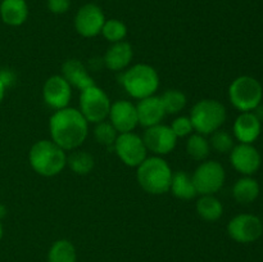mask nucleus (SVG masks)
Returning a JSON list of instances; mask_svg holds the SVG:
<instances>
[{"mask_svg": "<svg viewBox=\"0 0 263 262\" xmlns=\"http://www.w3.org/2000/svg\"><path fill=\"white\" fill-rule=\"evenodd\" d=\"M50 140L63 151L72 152L79 149L89 134V122L79 109L72 107L55 110L49 120Z\"/></svg>", "mask_w": 263, "mask_h": 262, "instance_id": "nucleus-1", "label": "nucleus"}, {"mask_svg": "<svg viewBox=\"0 0 263 262\" xmlns=\"http://www.w3.org/2000/svg\"><path fill=\"white\" fill-rule=\"evenodd\" d=\"M172 170L163 157H146L136 167V180L144 192L153 195L166 194L170 192Z\"/></svg>", "mask_w": 263, "mask_h": 262, "instance_id": "nucleus-2", "label": "nucleus"}, {"mask_svg": "<svg viewBox=\"0 0 263 262\" xmlns=\"http://www.w3.org/2000/svg\"><path fill=\"white\" fill-rule=\"evenodd\" d=\"M28 162L36 174L44 177H53L61 174L67 166V153L53 140L43 139L30 148Z\"/></svg>", "mask_w": 263, "mask_h": 262, "instance_id": "nucleus-3", "label": "nucleus"}, {"mask_svg": "<svg viewBox=\"0 0 263 262\" xmlns=\"http://www.w3.org/2000/svg\"><path fill=\"white\" fill-rule=\"evenodd\" d=\"M120 84L131 98L140 100L156 95L159 87V74L151 64L138 63L121 72Z\"/></svg>", "mask_w": 263, "mask_h": 262, "instance_id": "nucleus-4", "label": "nucleus"}, {"mask_svg": "<svg viewBox=\"0 0 263 262\" xmlns=\"http://www.w3.org/2000/svg\"><path fill=\"white\" fill-rule=\"evenodd\" d=\"M189 118L198 134L211 135L225 123L226 108L216 99H202L193 105Z\"/></svg>", "mask_w": 263, "mask_h": 262, "instance_id": "nucleus-5", "label": "nucleus"}, {"mask_svg": "<svg viewBox=\"0 0 263 262\" xmlns=\"http://www.w3.org/2000/svg\"><path fill=\"white\" fill-rule=\"evenodd\" d=\"M261 82L252 76H239L229 86V99L240 112H252L262 102Z\"/></svg>", "mask_w": 263, "mask_h": 262, "instance_id": "nucleus-6", "label": "nucleus"}, {"mask_svg": "<svg viewBox=\"0 0 263 262\" xmlns=\"http://www.w3.org/2000/svg\"><path fill=\"white\" fill-rule=\"evenodd\" d=\"M110 99L102 87L92 85L80 92V112L89 123L103 122L110 110Z\"/></svg>", "mask_w": 263, "mask_h": 262, "instance_id": "nucleus-7", "label": "nucleus"}, {"mask_svg": "<svg viewBox=\"0 0 263 262\" xmlns=\"http://www.w3.org/2000/svg\"><path fill=\"white\" fill-rule=\"evenodd\" d=\"M195 190L199 195L216 194L225 184L226 172L217 161H203L192 175Z\"/></svg>", "mask_w": 263, "mask_h": 262, "instance_id": "nucleus-8", "label": "nucleus"}, {"mask_svg": "<svg viewBox=\"0 0 263 262\" xmlns=\"http://www.w3.org/2000/svg\"><path fill=\"white\" fill-rule=\"evenodd\" d=\"M113 149L121 162L127 167H138L148 157V149L143 138L134 131L118 134Z\"/></svg>", "mask_w": 263, "mask_h": 262, "instance_id": "nucleus-9", "label": "nucleus"}, {"mask_svg": "<svg viewBox=\"0 0 263 262\" xmlns=\"http://www.w3.org/2000/svg\"><path fill=\"white\" fill-rule=\"evenodd\" d=\"M263 223L261 218L251 213H240L231 218L228 223V234L238 243H253L261 238Z\"/></svg>", "mask_w": 263, "mask_h": 262, "instance_id": "nucleus-10", "label": "nucleus"}, {"mask_svg": "<svg viewBox=\"0 0 263 262\" xmlns=\"http://www.w3.org/2000/svg\"><path fill=\"white\" fill-rule=\"evenodd\" d=\"M141 138L148 152H152L154 156H167L177 145V136L168 125H163V123L145 128Z\"/></svg>", "mask_w": 263, "mask_h": 262, "instance_id": "nucleus-11", "label": "nucleus"}, {"mask_svg": "<svg viewBox=\"0 0 263 262\" xmlns=\"http://www.w3.org/2000/svg\"><path fill=\"white\" fill-rule=\"evenodd\" d=\"M105 15L102 8L94 3H87L74 15V28L82 38H95L102 32Z\"/></svg>", "mask_w": 263, "mask_h": 262, "instance_id": "nucleus-12", "label": "nucleus"}, {"mask_svg": "<svg viewBox=\"0 0 263 262\" xmlns=\"http://www.w3.org/2000/svg\"><path fill=\"white\" fill-rule=\"evenodd\" d=\"M72 98V86L62 74H53L43 86V99L48 107L58 110L69 105Z\"/></svg>", "mask_w": 263, "mask_h": 262, "instance_id": "nucleus-13", "label": "nucleus"}, {"mask_svg": "<svg viewBox=\"0 0 263 262\" xmlns=\"http://www.w3.org/2000/svg\"><path fill=\"white\" fill-rule=\"evenodd\" d=\"M231 166L244 176H252L259 170L262 163L261 154L253 144L239 143L230 152Z\"/></svg>", "mask_w": 263, "mask_h": 262, "instance_id": "nucleus-14", "label": "nucleus"}, {"mask_svg": "<svg viewBox=\"0 0 263 262\" xmlns=\"http://www.w3.org/2000/svg\"><path fill=\"white\" fill-rule=\"evenodd\" d=\"M109 122L113 127L118 131V134L131 133L139 125L138 110L136 105L130 100H116L110 104Z\"/></svg>", "mask_w": 263, "mask_h": 262, "instance_id": "nucleus-15", "label": "nucleus"}, {"mask_svg": "<svg viewBox=\"0 0 263 262\" xmlns=\"http://www.w3.org/2000/svg\"><path fill=\"white\" fill-rule=\"evenodd\" d=\"M136 110H138L139 125L145 128L162 123L167 115L163 104H162L161 97H157V95H152V97L139 100V103L136 104Z\"/></svg>", "mask_w": 263, "mask_h": 262, "instance_id": "nucleus-16", "label": "nucleus"}, {"mask_svg": "<svg viewBox=\"0 0 263 262\" xmlns=\"http://www.w3.org/2000/svg\"><path fill=\"white\" fill-rule=\"evenodd\" d=\"M134 50L133 46L127 41H120L115 43L107 49L104 57H103V63L108 69L113 72H122L127 67H130L133 61Z\"/></svg>", "mask_w": 263, "mask_h": 262, "instance_id": "nucleus-17", "label": "nucleus"}, {"mask_svg": "<svg viewBox=\"0 0 263 262\" xmlns=\"http://www.w3.org/2000/svg\"><path fill=\"white\" fill-rule=\"evenodd\" d=\"M261 121L253 112H241L234 122V136L238 141L252 144L261 134Z\"/></svg>", "mask_w": 263, "mask_h": 262, "instance_id": "nucleus-18", "label": "nucleus"}, {"mask_svg": "<svg viewBox=\"0 0 263 262\" xmlns=\"http://www.w3.org/2000/svg\"><path fill=\"white\" fill-rule=\"evenodd\" d=\"M62 76L67 80V82L72 87H76L80 91L95 85L94 80L90 76L85 64L76 58L67 59L64 62L62 66Z\"/></svg>", "mask_w": 263, "mask_h": 262, "instance_id": "nucleus-19", "label": "nucleus"}, {"mask_svg": "<svg viewBox=\"0 0 263 262\" xmlns=\"http://www.w3.org/2000/svg\"><path fill=\"white\" fill-rule=\"evenodd\" d=\"M0 18L5 25L12 27L22 26L28 18V5L26 0H2Z\"/></svg>", "mask_w": 263, "mask_h": 262, "instance_id": "nucleus-20", "label": "nucleus"}, {"mask_svg": "<svg viewBox=\"0 0 263 262\" xmlns=\"http://www.w3.org/2000/svg\"><path fill=\"white\" fill-rule=\"evenodd\" d=\"M259 184L252 176H244L239 179L233 186V197L240 204H251L258 198Z\"/></svg>", "mask_w": 263, "mask_h": 262, "instance_id": "nucleus-21", "label": "nucleus"}, {"mask_svg": "<svg viewBox=\"0 0 263 262\" xmlns=\"http://www.w3.org/2000/svg\"><path fill=\"white\" fill-rule=\"evenodd\" d=\"M170 192L175 197L182 200H190L198 195L194 182H193L192 175L187 174L186 171H176L172 174Z\"/></svg>", "mask_w": 263, "mask_h": 262, "instance_id": "nucleus-22", "label": "nucleus"}, {"mask_svg": "<svg viewBox=\"0 0 263 262\" xmlns=\"http://www.w3.org/2000/svg\"><path fill=\"white\" fill-rule=\"evenodd\" d=\"M197 212L200 218L204 221H217L220 220L223 213V205L221 200L215 194L200 195L197 200Z\"/></svg>", "mask_w": 263, "mask_h": 262, "instance_id": "nucleus-23", "label": "nucleus"}, {"mask_svg": "<svg viewBox=\"0 0 263 262\" xmlns=\"http://www.w3.org/2000/svg\"><path fill=\"white\" fill-rule=\"evenodd\" d=\"M67 164L73 174L85 176L94 170L95 159L89 152L74 149L69 153V156H67Z\"/></svg>", "mask_w": 263, "mask_h": 262, "instance_id": "nucleus-24", "label": "nucleus"}, {"mask_svg": "<svg viewBox=\"0 0 263 262\" xmlns=\"http://www.w3.org/2000/svg\"><path fill=\"white\" fill-rule=\"evenodd\" d=\"M48 262H77V253L73 243L67 239L54 241L48 252Z\"/></svg>", "mask_w": 263, "mask_h": 262, "instance_id": "nucleus-25", "label": "nucleus"}, {"mask_svg": "<svg viewBox=\"0 0 263 262\" xmlns=\"http://www.w3.org/2000/svg\"><path fill=\"white\" fill-rule=\"evenodd\" d=\"M186 152L190 158L195 161H205L211 152L210 141L205 138V135L198 133L192 134L186 141Z\"/></svg>", "mask_w": 263, "mask_h": 262, "instance_id": "nucleus-26", "label": "nucleus"}, {"mask_svg": "<svg viewBox=\"0 0 263 262\" xmlns=\"http://www.w3.org/2000/svg\"><path fill=\"white\" fill-rule=\"evenodd\" d=\"M162 104L167 115H177L186 107V95L177 89H168L161 95Z\"/></svg>", "mask_w": 263, "mask_h": 262, "instance_id": "nucleus-27", "label": "nucleus"}, {"mask_svg": "<svg viewBox=\"0 0 263 262\" xmlns=\"http://www.w3.org/2000/svg\"><path fill=\"white\" fill-rule=\"evenodd\" d=\"M100 33L109 43H120V41L125 40L126 36H127V26L122 21L110 18V20H105Z\"/></svg>", "mask_w": 263, "mask_h": 262, "instance_id": "nucleus-28", "label": "nucleus"}, {"mask_svg": "<svg viewBox=\"0 0 263 262\" xmlns=\"http://www.w3.org/2000/svg\"><path fill=\"white\" fill-rule=\"evenodd\" d=\"M208 141H210L211 148L215 149L217 153L221 154L230 153L234 146H235L233 135L226 130H222V128H218L215 133L211 134V139Z\"/></svg>", "mask_w": 263, "mask_h": 262, "instance_id": "nucleus-29", "label": "nucleus"}, {"mask_svg": "<svg viewBox=\"0 0 263 262\" xmlns=\"http://www.w3.org/2000/svg\"><path fill=\"white\" fill-rule=\"evenodd\" d=\"M118 136V131L113 127L109 121H103L95 125L94 128V138L100 145H104L110 148L115 145V141Z\"/></svg>", "mask_w": 263, "mask_h": 262, "instance_id": "nucleus-30", "label": "nucleus"}, {"mask_svg": "<svg viewBox=\"0 0 263 262\" xmlns=\"http://www.w3.org/2000/svg\"><path fill=\"white\" fill-rule=\"evenodd\" d=\"M170 127L172 128V131L177 136V139L190 136L193 134V130H194L189 116H179V117H176L172 121Z\"/></svg>", "mask_w": 263, "mask_h": 262, "instance_id": "nucleus-31", "label": "nucleus"}, {"mask_svg": "<svg viewBox=\"0 0 263 262\" xmlns=\"http://www.w3.org/2000/svg\"><path fill=\"white\" fill-rule=\"evenodd\" d=\"M71 7V0H48V9L53 14H64Z\"/></svg>", "mask_w": 263, "mask_h": 262, "instance_id": "nucleus-32", "label": "nucleus"}, {"mask_svg": "<svg viewBox=\"0 0 263 262\" xmlns=\"http://www.w3.org/2000/svg\"><path fill=\"white\" fill-rule=\"evenodd\" d=\"M0 81L5 86V89H9L17 81L15 72L12 68H0Z\"/></svg>", "mask_w": 263, "mask_h": 262, "instance_id": "nucleus-33", "label": "nucleus"}, {"mask_svg": "<svg viewBox=\"0 0 263 262\" xmlns=\"http://www.w3.org/2000/svg\"><path fill=\"white\" fill-rule=\"evenodd\" d=\"M7 213H8V210H7V207H5V204L0 203V220L5 217V216H7Z\"/></svg>", "mask_w": 263, "mask_h": 262, "instance_id": "nucleus-34", "label": "nucleus"}, {"mask_svg": "<svg viewBox=\"0 0 263 262\" xmlns=\"http://www.w3.org/2000/svg\"><path fill=\"white\" fill-rule=\"evenodd\" d=\"M5 91H7V89H5V86L3 85V82L0 81V104H2L3 99H4L5 97Z\"/></svg>", "mask_w": 263, "mask_h": 262, "instance_id": "nucleus-35", "label": "nucleus"}, {"mask_svg": "<svg viewBox=\"0 0 263 262\" xmlns=\"http://www.w3.org/2000/svg\"><path fill=\"white\" fill-rule=\"evenodd\" d=\"M3 234H4V230H3V225H2V222H0V240H2V238H3Z\"/></svg>", "mask_w": 263, "mask_h": 262, "instance_id": "nucleus-36", "label": "nucleus"}, {"mask_svg": "<svg viewBox=\"0 0 263 262\" xmlns=\"http://www.w3.org/2000/svg\"><path fill=\"white\" fill-rule=\"evenodd\" d=\"M0 2H2V0H0Z\"/></svg>", "mask_w": 263, "mask_h": 262, "instance_id": "nucleus-37", "label": "nucleus"}]
</instances>
